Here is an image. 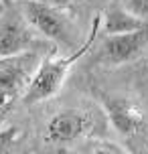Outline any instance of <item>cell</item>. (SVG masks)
<instances>
[{"label": "cell", "mask_w": 148, "mask_h": 154, "mask_svg": "<svg viewBox=\"0 0 148 154\" xmlns=\"http://www.w3.org/2000/svg\"><path fill=\"white\" fill-rule=\"evenodd\" d=\"M100 26H101V16L97 14L94 20H91V29H89L87 38L69 55V57H53V55H47V59L43 61L37 77L32 79L31 87L24 91L23 100L26 101V103H37V101L47 100V97H51V95H55V93L59 91L63 81H65V77H67V73H69V69L95 43V37H97V32H100Z\"/></svg>", "instance_id": "6da1fadb"}, {"label": "cell", "mask_w": 148, "mask_h": 154, "mask_svg": "<svg viewBox=\"0 0 148 154\" xmlns=\"http://www.w3.org/2000/svg\"><path fill=\"white\" fill-rule=\"evenodd\" d=\"M47 51L32 49L24 51L18 55H8L0 57V93L16 100V95H20L31 87L32 79L37 77L43 61L47 59Z\"/></svg>", "instance_id": "7a4b0ae2"}, {"label": "cell", "mask_w": 148, "mask_h": 154, "mask_svg": "<svg viewBox=\"0 0 148 154\" xmlns=\"http://www.w3.org/2000/svg\"><path fill=\"white\" fill-rule=\"evenodd\" d=\"M41 47L43 43L39 41V32L24 18L23 10L18 12L4 8V12L0 14V57L18 55Z\"/></svg>", "instance_id": "3957f363"}, {"label": "cell", "mask_w": 148, "mask_h": 154, "mask_svg": "<svg viewBox=\"0 0 148 154\" xmlns=\"http://www.w3.org/2000/svg\"><path fill=\"white\" fill-rule=\"evenodd\" d=\"M20 10L32 29L41 32L45 38L53 41L57 45L71 43V37H73L71 24L59 8L49 6L47 2H41V0H24Z\"/></svg>", "instance_id": "277c9868"}, {"label": "cell", "mask_w": 148, "mask_h": 154, "mask_svg": "<svg viewBox=\"0 0 148 154\" xmlns=\"http://www.w3.org/2000/svg\"><path fill=\"white\" fill-rule=\"evenodd\" d=\"M148 47V26L144 24L142 29L124 35H108L103 43V61L112 65H122L138 59L142 51Z\"/></svg>", "instance_id": "5b68a950"}, {"label": "cell", "mask_w": 148, "mask_h": 154, "mask_svg": "<svg viewBox=\"0 0 148 154\" xmlns=\"http://www.w3.org/2000/svg\"><path fill=\"white\" fill-rule=\"evenodd\" d=\"M91 128V118L81 109H61L47 122V138L55 144H65L85 136Z\"/></svg>", "instance_id": "8992f818"}, {"label": "cell", "mask_w": 148, "mask_h": 154, "mask_svg": "<svg viewBox=\"0 0 148 154\" xmlns=\"http://www.w3.org/2000/svg\"><path fill=\"white\" fill-rule=\"evenodd\" d=\"M106 112L112 126L122 136H132L144 124V112L128 97H106Z\"/></svg>", "instance_id": "52a82bcc"}, {"label": "cell", "mask_w": 148, "mask_h": 154, "mask_svg": "<svg viewBox=\"0 0 148 154\" xmlns=\"http://www.w3.org/2000/svg\"><path fill=\"white\" fill-rule=\"evenodd\" d=\"M101 18H103L101 23L106 26L108 35H124V32H132L144 26L140 16H136L134 12H128V10H120V8L108 10Z\"/></svg>", "instance_id": "ba28073f"}, {"label": "cell", "mask_w": 148, "mask_h": 154, "mask_svg": "<svg viewBox=\"0 0 148 154\" xmlns=\"http://www.w3.org/2000/svg\"><path fill=\"white\" fill-rule=\"evenodd\" d=\"M16 134H18V130L12 128V126L0 130V154L12 152V144H14V140H16Z\"/></svg>", "instance_id": "9c48e42d"}, {"label": "cell", "mask_w": 148, "mask_h": 154, "mask_svg": "<svg viewBox=\"0 0 148 154\" xmlns=\"http://www.w3.org/2000/svg\"><path fill=\"white\" fill-rule=\"evenodd\" d=\"M12 103H14L12 97H6V95L0 93V130H2V126L6 124V118H8V114H10V109H12Z\"/></svg>", "instance_id": "30bf717a"}, {"label": "cell", "mask_w": 148, "mask_h": 154, "mask_svg": "<svg viewBox=\"0 0 148 154\" xmlns=\"http://www.w3.org/2000/svg\"><path fill=\"white\" fill-rule=\"evenodd\" d=\"M130 10L140 18H148V0H130Z\"/></svg>", "instance_id": "8fae6325"}, {"label": "cell", "mask_w": 148, "mask_h": 154, "mask_svg": "<svg viewBox=\"0 0 148 154\" xmlns=\"http://www.w3.org/2000/svg\"><path fill=\"white\" fill-rule=\"evenodd\" d=\"M85 154H126V152L120 150V148H116V146H97V148H91Z\"/></svg>", "instance_id": "7c38bea8"}, {"label": "cell", "mask_w": 148, "mask_h": 154, "mask_svg": "<svg viewBox=\"0 0 148 154\" xmlns=\"http://www.w3.org/2000/svg\"><path fill=\"white\" fill-rule=\"evenodd\" d=\"M0 2H4V4H10V2H24V0H0Z\"/></svg>", "instance_id": "4fadbf2b"}, {"label": "cell", "mask_w": 148, "mask_h": 154, "mask_svg": "<svg viewBox=\"0 0 148 154\" xmlns=\"http://www.w3.org/2000/svg\"><path fill=\"white\" fill-rule=\"evenodd\" d=\"M4 8H6V4H4V2H0V14L4 12Z\"/></svg>", "instance_id": "5bb4252c"}, {"label": "cell", "mask_w": 148, "mask_h": 154, "mask_svg": "<svg viewBox=\"0 0 148 154\" xmlns=\"http://www.w3.org/2000/svg\"><path fill=\"white\" fill-rule=\"evenodd\" d=\"M77 2H81V0H77Z\"/></svg>", "instance_id": "9a60e30c"}]
</instances>
